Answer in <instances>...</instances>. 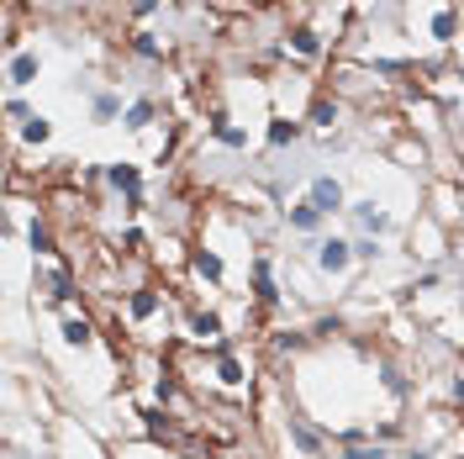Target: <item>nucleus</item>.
<instances>
[{"mask_svg": "<svg viewBox=\"0 0 464 459\" xmlns=\"http://www.w3.org/2000/svg\"><path fill=\"white\" fill-rule=\"evenodd\" d=\"M290 433H296V444H301V449H322V444H317V433H311V428H301V423H290Z\"/></svg>", "mask_w": 464, "mask_h": 459, "instance_id": "obj_16", "label": "nucleus"}, {"mask_svg": "<svg viewBox=\"0 0 464 459\" xmlns=\"http://www.w3.org/2000/svg\"><path fill=\"white\" fill-rule=\"evenodd\" d=\"M317 259H322V269H333V275H338V269H348V259H354V243H343V238H327Z\"/></svg>", "mask_w": 464, "mask_h": 459, "instance_id": "obj_2", "label": "nucleus"}, {"mask_svg": "<svg viewBox=\"0 0 464 459\" xmlns=\"http://www.w3.org/2000/svg\"><path fill=\"white\" fill-rule=\"evenodd\" d=\"M195 269H201L206 280H222V264H216V254H195Z\"/></svg>", "mask_w": 464, "mask_h": 459, "instance_id": "obj_12", "label": "nucleus"}, {"mask_svg": "<svg viewBox=\"0 0 464 459\" xmlns=\"http://www.w3.org/2000/svg\"><path fill=\"white\" fill-rule=\"evenodd\" d=\"M290 222H296V227H306V232H311V227H317V222H322V211H317V206L306 201V206H296V211H290Z\"/></svg>", "mask_w": 464, "mask_h": 459, "instance_id": "obj_6", "label": "nucleus"}, {"mask_svg": "<svg viewBox=\"0 0 464 459\" xmlns=\"http://www.w3.org/2000/svg\"><path fill=\"white\" fill-rule=\"evenodd\" d=\"M216 327H222V322H216V317H211V312H201V317H195V333H201V338H211Z\"/></svg>", "mask_w": 464, "mask_h": 459, "instance_id": "obj_18", "label": "nucleus"}, {"mask_svg": "<svg viewBox=\"0 0 464 459\" xmlns=\"http://www.w3.org/2000/svg\"><path fill=\"white\" fill-rule=\"evenodd\" d=\"M222 380H227V386H238V380H243V370H238V359H222Z\"/></svg>", "mask_w": 464, "mask_h": 459, "instance_id": "obj_19", "label": "nucleus"}, {"mask_svg": "<svg viewBox=\"0 0 464 459\" xmlns=\"http://www.w3.org/2000/svg\"><path fill=\"white\" fill-rule=\"evenodd\" d=\"M454 396H459V401H464V380H454Z\"/></svg>", "mask_w": 464, "mask_h": 459, "instance_id": "obj_24", "label": "nucleus"}, {"mask_svg": "<svg viewBox=\"0 0 464 459\" xmlns=\"http://www.w3.org/2000/svg\"><path fill=\"white\" fill-rule=\"evenodd\" d=\"M290 43H296V53H306V59H311V53H317V32H296V37H290Z\"/></svg>", "mask_w": 464, "mask_h": 459, "instance_id": "obj_15", "label": "nucleus"}, {"mask_svg": "<svg viewBox=\"0 0 464 459\" xmlns=\"http://www.w3.org/2000/svg\"><path fill=\"white\" fill-rule=\"evenodd\" d=\"M32 248H37V254H48V227H37V222H32Z\"/></svg>", "mask_w": 464, "mask_h": 459, "instance_id": "obj_21", "label": "nucleus"}, {"mask_svg": "<svg viewBox=\"0 0 464 459\" xmlns=\"http://www.w3.org/2000/svg\"><path fill=\"white\" fill-rule=\"evenodd\" d=\"M311 206H317L322 217L343 211V190H338V180H311Z\"/></svg>", "mask_w": 464, "mask_h": 459, "instance_id": "obj_1", "label": "nucleus"}, {"mask_svg": "<svg viewBox=\"0 0 464 459\" xmlns=\"http://www.w3.org/2000/svg\"><path fill=\"white\" fill-rule=\"evenodd\" d=\"M354 222H359V227H375V232L385 227V217L375 211V201H359V206H354Z\"/></svg>", "mask_w": 464, "mask_h": 459, "instance_id": "obj_4", "label": "nucleus"}, {"mask_svg": "<svg viewBox=\"0 0 464 459\" xmlns=\"http://www.w3.org/2000/svg\"><path fill=\"white\" fill-rule=\"evenodd\" d=\"M63 338L84 349V343H90V322H80V317H74V322H63Z\"/></svg>", "mask_w": 464, "mask_h": 459, "instance_id": "obj_10", "label": "nucleus"}, {"mask_svg": "<svg viewBox=\"0 0 464 459\" xmlns=\"http://www.w3.org/2000/svg\"><path fill=\"white\" fill-rule=\"evenodd\" d=\"M96 116H117V96H100L96 100Z\"/></svg>", "mask_w": 464, "mask_h": 459, "instance_id": "obj_22", "label": "nucleus"}, {"mask_svg": "<svg viewBox=\"0 0 464 459\" xmlns=\"http://www.w3.org/2000/svg\"><path fill=\"white\" fill-rule=\"evenodd\" d=\"M111 185H117V190H137V170H132V164H117V170H111Z\"/></svg>", "mask_w": 464, "mask_h": 459, "instance_id": "obj_7", "label": "nucleus"}, {"mask_svg": "<svg viewBox=\"0 0 464 459\" xmlns=\"http://www.w3.org/2000/svg\"><path fill=\"white\" fill-rule=\"evenodd\" d=\"M311 121H317V127H333V121H338V106H333V100H317V106H311Z\"/></svg>", "mask_w": 464, "mask_h": 459, "instance_id": "obj_9", "label": "nucleus"}, {"mask_svg": "<svg viewBox=\"0 0 464 459\" xmlns=\"http://www.w3.org/2000/svg\"><path fill=\"white\" fill-rule=\"evenodd\" d=\"M27 80H37V59L32 53H16L11 59V85H27Z\"/></svg>", "mask_w": 464, "mask_h": 459, "instance_id": "obj_3", "label": "nucleus"}, {"mask_svg": "<svg viewBox=\"0 0 464 459\" xmlns=\"http://www.w3.org/2000/svg\"><path fill=\"white\" fill-rule=\"evenodd\" d=\"M148 121H154V106H148V100H137V106L127 111V127H148Z\"/></svg>", "mask_w": 464, "mask_h": 459, "instance_id": "obj_11", "label": "nucleus"}, {"mask_svg": "<svg viewBox=\"0 0 464 459\" xmlns=\"http://www.w3.org/2000/svg\"><path fill=\"white\" fill-rule=\"evenodd\" d=\"M290 137H296V121H274L269 127V143H290Z\"/></svg>", "mask_w": 464, "mask_h": 459, "instance_id": "obj_14", "label": "nucleus"}, {"mask_svg": "<svg viewBox=\"0 0 464 459\" xmlns=\"http://www.w3.org/2000/svg\"><path fill=\"white\" fill-rule=\"evenodd\" d=\"M253 285H259V301H274V280H269V264H253Z\"/></svg>", "mask_w": 464, "mask_h": 459, "instance_id": "obj_8", "label": "nucleus"}, {"mask_svg": "<svg viewBox=\"0 0 464 459\" xmlns=\"http://www.w3.org/2000/svg\"><path fill=\"white\" fill-rule=\"evenodd\" d=\"M132 48L143 53V59H158V43H154V37H148V32H137V43H132Z\"/></svg>", "mask_w": 464, "mask_h": 459, "instance_id": "obj_17", "label": "nucleus"}, {"mask_svg": "<svg viewBox=\"0 0 464 459\" xmlns=\"http://www.w3.org/2000/svg\"><path fill=\"white\" fill-rule=\"evenodd\" d=\"M22 133H27V143H43V137H48V121H43V116H27Z\"/></svg>", "mask_w": 464, "mask_h": 459, "instance_id": "obj_13", "label": "nucleus"}, {"mask_svg": "<svg viewBox=\"0 0 464 459\" xmlns=\"http://www.w3.org/2000/svg\"><path fill=\"white\" fill-rule=\"evenodd\" d=\"M348 459H385V449H348Z\"/></svg>", "mask_w": 464, "mask_h": 459, "instance_id": "obj_23", "label": "nucleus"}, {"mask_svg": "<svg viewBox=\"0 0 464 459\" xmlns=\"http://www.w3.org/2000/svg\"><path fill=\"white\" fill-rule=\"evenodd\" d=\"M433 32H438V37H454V16H449V11L433 16Z\"/></svg>", "mask_w": 464, "mask_h": 459, "instance_id": "obj_20", "label": "nucleus"}, {"mask_svg": "<svg viewBox=\"0 0 464 459\" xmlns=\"http://www.w3.org/2000/svg\"><path fill=\"white\" fill-rule=\"evenodd\" d=\"M158 312V296L154 290H137V296H132V317H154Z\"/></svg>", "mask_w": 464, "mask_h": 459, "instance_id": "obj_5", "label": "nucleus"}]
</instances>
